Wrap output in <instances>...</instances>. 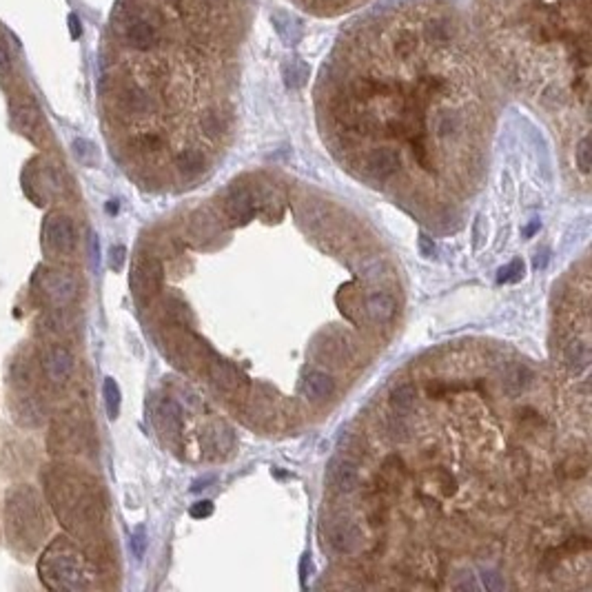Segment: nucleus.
I'll use <instances>...</instances> for the list:
<instances>
[{
  "label": "nucleus",
  "mask_w": 592,
  "mask_h": 592,
  "mask_svg": "<svg viewBox=\"0 0 592 592\" xmlns=\"http://www.w3.org/2000/svg\"><path fill=\"white\" fill-rule=\"evenodd\" d=\"M521 277H523V262L517 258V260H512L510 264H506L503 269H499L497 282H499V284H512V282H519Z\"/></svg>",
  "instance_id": "25"
},
{
  "label": "nucleus",
  "mask_w": 592,
  "mask_h": 592,
  "mask_svg": "<svg viewBox=\"0 0 592 592\" xmlns=\"http://www.w3.org/2000/svg\"><path fill=\"white\" fill-rule=\"evenodd\" d=\"M144 548H147V539H144V530L138 528L131 535V550H133V557L135 559H142L144 555Z\"/></svg>",
  "instance_id": "30"
},
{
  "label": "nucleus",
  "mask_w": 592,
  "mask_h": 592,
  "mask_svg": "<svg viewBox=\"0 0 592 592\" xmlns=\"http://www.w3.org/2000/svg\"><path fill=\"white\" fill-rule=\"evenodd\" d=\"M73 153H76V158L80 162H84V164H93L95 160H98L95 147L91 142H87V140H76L73 142Z\"/></svg>",
  "instance_id": "26"
},
{
  "label": "nucleus",
  "mask_w": 592,
  "mask_h": 592,
  "mask_svg": "<svg viewBox=\"0 0 592 592\" xmlns=\"http://www.w3.org/2000/svg\"><path fill=\"white\" fill-rule=\"evenodd\" d=\"M47 494L58 519L76 537H89L102 523V499L98 488L84 475L52 468L47 473Z\"/></svg>",
  "instance_id": "2"
},
{
  "label": "nucleus",
  "mask_w": 592,
  "mask_h": 592,
  "mask_svg": "<svg viewBox=\"0 0 592 592\" xmlns=\"http://www.w3.org/2000/svg\"><path fill=\"white\" fill-rule=\"evenodd\" d=\"M362 543V532L348 519H331L328 523V546L339 555H351Z\"/></svg>",
  "instance_id": "10"
},
{
  "label": "nucleus",
  "mask_w": 592,
  "mask_h": 592,
  "mask_svg": "<svg viewBox=\"0 0 592 592\" xmlns=\"http://www.w3.org/2000/svg\"><path fill=\"white\" fill-rule=\"evenodd\" d=\"M328 483H331L333 490L348 494L360 486V470H357V466L346 457L333 459L331 466H328Z\"/></svg>",
  "instance_id": "13"
},
{
  "label": "nucleus",
  "mask_w": 592,
  "mask_h": 592,
  "mask_svg": "<svg viewBox=\"0 0 592 592\" xmlns=\"http://www.w3.org/2000/svg\"><path fill=\"white\" fill-rule=\"evenodd\" d=\"M34 293L49 308H65L78 297V282L60 269H41L34 275Z\"/></svg>",
  "instance_id": "5"
},
{
  "label": "nucleus",
  "mask_w": 592,
  "mask_h": 592,
  "mask_svg": "<svg viewBox=\"0 0 592 592\" xmlns=\"http://www.w3.org/2000/svg\"><path fill=\"white\" fill-rule=\"evenodd\" d=\"M213 515V503L209 501V499H205V501H196L191 506V517H196V519H205V517H211Z\"/></svg>",
  "instance_id": "31"
},
{
  "label": "nucleus",
  "mask_w": 592,
  "mask_h": 592,
  "mask_svg": "<svg viewBox=\"0 0 592 592\" xmlns=\"http://www.w3.org/2000/svg\"><path fill=\"white\" fill-rule=\"evenodd\" d=\"M400 164H402L400 151H395L391 147L373 149V151H368L364 158V169L368 176L375 180H388L397 169H400Z\"/></svg>",
  "instance_id": "11"
},
{
  "label": "nucleus",
  "mask_w": 592,
  "mask_h": 592,
  "mask_svg": "<svg viewBox=\"0 0 592 592\" xmlns=\"http://www.w3.org/2000/svg\"><path fill=\"white\" fill-rule=\"evenodd\" d=\"M366 313L368 317L373 319V322H380V324H386L391 322V319L395 317V310H397V302L393 295L388 293H373L366 297Z\"/></svg>",
  "instance_id": "17"
},
{
  "label": "nucleus",
  "mask_w": 592,
  "mask_h": 592,
  "mask_svg": "<svg viewBox=\"0 0 592 592\" xmlns=\"http://www.w3.org/2000/svg\"><path fill=\"white\" fill-rule=\"evenodd\" d=\"M205 167H207V158L200 149H184L176 155V169L187 178L198 176V173L205 171Z\"/></svg>",
  "instance_id": "21"
},
{
  "label": "nucleus",
  "mask_w": 592,
  "mask_h": 592,
  "mask_svg": "<svg viewBox=\"0 0 592 592\" xmlns=\"http://www.w3.org/2000/svg\"><path fill=\"white\" fill-rule=\"evenodd\" d=\"M162 262L155 258H142L135 262L133 273H131V288L133 295L140 304L149 302V299L158 293L162 286Z\"/></svg>",
  "instance_id": "8"
},
{
  "label": "nucleus",
  "mask_w": 592,
  "mask_h": 592,
  "mask_svg": "<svg viewBox=\"0 0 592 592\" xmlns=\"http://www.w3.org/2000/svg\"><path fill=\"white\" fill-rule=\"evenodd\" d=\"M124 255H127V251H124V247H111L109 251V264L113 271H120L124 266Z\"/></svg>",
  "instance_id": "32"
},
{
  "label": "nucleus",
  "mask_w": 592,
  "mask_h": 592,
  "mask_svg": "<svg viewBox=\"0 0 592 592\" xmlns=\"http://www.w3.org/2000/svg\"><path fill=\"white\" fill-rule=\"evenodd\" d=\"M481 43L521 67L564 65L588 98L590 0H477Z\"/></svg>",
  "instance_id": "1"
},
{
  "label": "nucleus",
  "mask_w": 592,
  "mask_h": 592,
  "mask_svg": "<svg viewBox=\"0 0 592 592\" xmlns=\"http://www.w3.org/2000/svg\"><path fill=\"white\" fill-rule=\"evenodd\" d=\"M532 382V373L528 371V366L523 364H512L506 373H503V391H506L508 395H519L523 393L526 388L530 386Z\"/></svg>",
  "instance_id": "18"
},
{
  "label": "nucleus",
  "mask_w": 592,
  "mask_h": 592,
  "mask_svg": "<svg viewBox=\"0 0 592 592\" xmlns=\"http://www.w3.org/2000/svg\"><path fill=\"white\" fill-rule=\"evenodd\" d=\"M209 375H211V382L216 384L222 393H236L242 386V382H244V377L240 375L238 368L225 360L213 362L209 368Z\"/></svg>",
  "instance_id": "15"
},
{
  "label": "nucleus",
  "mask_w": 592,
  "mask_h": 592,
  "mask_svg": "<svg viewBox=\"0 0 592 592\" xmlns=\"http://www.w3.org/2000/svg\"><path fill=\"white\" fill-rule=\"evenodd\" d=\"M106 211H109V213H115V211H118V205H115V200H111V202H109V207H106Z\"/></svg>",
  "instance_id": "36"
},
{
  "label": "nucleus",
  "mask_w": 592,
  "mask_h": 592,
  "mask_svg": "<svg viewBox=\"0 0 592 592\" xmlns=\"http://www.w3.org/2000/svg\"><path fill=\"white\" fill-rule=\"evenodd\" d=\"M302 393H304V397H308V400L322 402L335 393V380L322 371H310L302 382Z\"/></svg>",
  "instance_id": "16"
},
{
  "label": "nucleus",
  "mask_w": 592,
  "mask_h": 592,
  "mask_svg": "<svg viewBox=\"0 0 592 592\" xmlns=\"http://www.w3.org/2000/svg\"><path fill=\"white\" fill-rule=\"evenodd\" d=\"M417 244H420V253L424 258H433L435 255V242L433 238H429L426 233H420V240H417Z\"/></svg>",
  "instance_id": "33"
},
{
  "label": "nucleus",
  "mask_w": 592,
  "mask_h": 592,
  "mask_svg": "<svg viewBox=\"0 0 592 592\" xmlns=\"http://www.w3.org/2000/svg\"><path fill=\"white\" fill-rule=\"evenodd\" d=\"M76 227L65 213H49L43 227V244L54 258H69L76 251Z\"/></svg>",
  "instance_id": "6"
},
{
  "label": "nucleus",
  "mask_w": 592,
  "mask_h": 592,
  "mask_svg": "<svg viewBox=\"0 0 592 592\" xmlns=\"http://www.w3.org/2000/svg\"><path fill=\"white\" fill-rule=\"evenodd\" d=\"M41 371L45 380L56 388H62L71 382L76 371V357L65 344L49 342L41 353Z\"/></svg>",
  "instance_id": "7"
},
{
  "label": "nucleus",
  "mask_w": 592,
  "mask_h": 592,
  "mask_svg": "<svg viewBox=\"0 0 592 592\" xmlns=\"http://www.w3.org/2000/svg\"><path fill=\"white\" fill-rule=\"evenodd\" d=\"M481 584H483V588L486 590H503V579H501V575L499 572H494V570H483L481 572Z\"/></svg>",
  "instance_id": "29"
},
{
  "label": "nucleus",
  "mask_w": 592,
  "mask_h": 592,
  "mask_svg": "<svg viewBox=\"0 0 592 592\" xmlns=\"http://www.w3.org/2000/svg\"><path fill=\"white\" fill-rule=\"evenodd\" d=\"M38 575L49 590H87L91 586V566L69 539H54L38 561Z\"/></svg>",
  "instance_id": "3"
},
{
  "label": "nucleus",
  "mask_w": 592,
  "mask_h": 592,
  "mask_svg": "<svg viewBox=\"0 0 592 592\" xmlns=\"http://www.w3.org/2000/svg\"><path fill=\"white\" fill-rule=\"evenodd\" d=\"M14 122L23 133H36L41 127V111L36 104H18L14 109Z\"/></svg>",
  "instance_id": "22"
},
{
  "label": "nucleus",
  "mask_w": 592,
  "mask_h": 592,
  "mask_svg": "<svg viewBox=\"0 0 592 592\" xmlns=\"http://www.w3.org/2000/svg\"><path fill=\"white\" fill-rule=\"evenodd\" d=\"M155 424L164 433L176 435L180 431V406L173 400H162L155 409Z\"/></svg>",
  "instance_id": "19"
},
{
  "label": "nucleus",
  "mask_w": 592,
  "mask_h": 592,
  "mask_svg": "<svg viewBox=\"0 0 592 592\" xmlns=\"http://www.w3.org/2000/svg\"><path fill=\"white\" fill-rule=\"evenodd\" d=\"M388 433H391L397 442H406L411 437V429L402 420V415H395V413H393L391 420H388Z\"/></svg>",
  "instance_id": "27"
},
{
  "label": "nucleus",
  "mask_w": 592,
  "mask_h": 592,
  "mask_svg": "<svg viewBox=\"0 0 592 592\" xmlns=\"http://www.w3.org/2000/svg\"><path fill=\"white\" fill-rule=\"evenodd\" d=\"M84 426L80 424L76 415L67 413L52 426L49 446L52 453H78L82 448L84 442Z\"/></svg>",
  "instance_id": "9"
},
{
  "label": "nucleus",
  "mask_w": 592,
  "mask_h": 592,
  "mask_svg": "<svg viewBox=\"0 0 592 592\" xmlns=\"http://www.w3.org/2000/svg\"><path fill=\"white\" fill-rule=\"evenodd\" d=\"M164 313H167V317L178 326H189L193 322V313L189 304L182 302L180 297H169L167 302H164Z\"/></svg>",
  "instance_id": "23"
},
{
  "label": "nucleus",
  "mask_w": 592,
  "mask_h": 592,
  "mask_svg": "<svg viewBox=\"0 0 592 592\" xmlns=\"http://www.w3.org/2000/svg\"><path fill=\"white\" fill-rule=\"evenodd\" d=\"M561 360H564V366L572 375L584 373L590 364V346L586 342H581V339L572 337L564 344V348H561Z\"/></svg>",
  "instance_id": "14"
},
{
  "label": "nucleus",
  "mask_w": 592,
  "mask_h": 592,
  "mask_svg": "<svg viewBox=\"0 0 592 592\" xmlns=\"http://www.w3.org/2000/svg\"><path fill=\"white\" fill-rule=\"evenodd\" d=\"M9 71H12V62H9L7 52L0 47V76H7Z\"/></svg>",
  "instance_id": "34"
},
{
  "label": "nucleus",
  "mask_w": 592,
  "mask_h": 592,
  "mask_svg": "<svg viewBox=\"0 0 592 592\" xmlns=\"http://www.w3.org/2000/svg\"><path fill=\"white\" fill-rule=\"evenodd\" d=\"M102 395H104V406H106V413H109L111 420L120 415V404H122V393H120V386L113 377H106L104 384H102Z\"/></svg>",
  "instance_id": "24"
},
{
  "label": "nucleus",
  "mask_w": 592,
  "mask_h": 592,
  "mask_svg": "<svg viewBox=\"0 0 592 592\" xmlns=\"http://www.w3.org/2000/svg\"><path fill=\"white\" fill-rule=\"evenodd\" d=\"M5 521L9 539L25 550H32L45 537L47 523L41 501H38V494L27 486L14 488L7 494Z\"/></svg>",
  "instance_id": "4"
},
{
  "label": "nucleus",
  "mask_w": 592,
  "mask_h": 592,
  "mask_svg": "<svg viewBox=\"0 0 592 592\" xmlns=\"http://www.w3.org/2000/svg\"><path fill=\"white\" fill-rule=\"evenodd\" d=\"M225 211L229 220L247 225V222L255 216V198H253V193H251V189H247L244 184H236L225 198Z\"/></svg>",
  "instance_id": "12"
},
{
  "label": "nucleus",
  "mask_w": 592,
  "mask_h": 592,
  "mask_svg": "<svg viewBox=\"0 0 592 592\" xmlns=\"http://www.w3.org/2000/svg\"><path fill=\"white\" fill-rule=\"evenodd\" d=\"M577 167H579L581 173H584V176H588V173H590V142H588V135H584V138H581L579 144H577Z\"/></svg>",
  "instance_id": "28"
},
{
  "label": "nucleus",
  "mask_w": 592,
  "mask_h": 592,
  "mask_svg": "<svg viewBox=\"0 0 592 592\" xmlns=\"http://www.w3.org/2000/svg\"><path fill=\"white\" fill-rule=\"evenodd\" d=\"M417 406V391L413 384H400L391 393V409L395 415H411Z\"/></svg>",
  "instance_id": "20"
},
{
  "label": "nucleus",
  "mask_w": 592,
  "mask_h": 592,
  "mask_svg": "<svg viewBox=\"0 0 592 592\" xmlns=\"http://www.w3.org/2000/svg\"><path fill=\"white\" fill-rule=\"evenodd\" d=\"M539 227H541V222H539V220H532L530 225H528L526 229L521 231V233H523V238H530V236H535V233L539 231Z\"/></svg>",
  "instance_id": "35"
}]
</instances>
